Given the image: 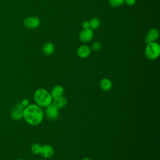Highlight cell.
Wrapping results in <instances>:
<instances>
[{
	"label": "cell",
	"mask_w": 160,
	"mask_h": 160,
	"mask_svg": "<svg viewBox=\"0 0 160 160\" xmlns=\"http://www.w3.org/2000/svg\"><path fill=\"white\" fill-rule=\"evenodd\" d=\"M23 117L26 121L32 125L39 124L44 118V112L40 106L37 104H31L23 110Z\"/></svg>",
	"instance_id": "6da1fadb"
},
{
	"label": "cell",
	"mask_w": 160,
	"mask_h": 160,
	"mask_svg": "<svg viewBox=\"0 0 160 160\" xmlns=\"http://www.w3.org/2000/svg\"><path fill=\"white\" fill-rule=\"evenodd\" d=\"M34 99L36 104L40 107H47L52 101L51 93L43 88H39L35 91Z\"/></svg>",
	"instance_id": "7a4b0ae2"
},
{
	"label": "cell",
	"mask_w": 160,
	"mask_h": 160,
	"mask_svg": "<svg viewBox=\"0 0 160 160\" xmlns=\"http://www.w3.org/2000/svg\"><path fill=\"white\" fill-rule=\"evenodd\" d=\"M145 50L146 57L152 60L156 59L160 54L159 45L154 42H149Z\"/></svg>",
	"instance_id": "3957f363"
},
{
	"label": "cell",
	"mask_w": 160,
	"mask_h": 160,
	"mask_svg": "<svg viewBox=\"0 0 160 160\" xmlns=\"http://www.w3.org/2000/svg\"><path fill=\"white\" fill-rule=\"evenodd\" d=\"M59 109L55 107L52 104L48 106L46 109L45 114L46 117L50 120H56L59 118Z\"/></svg>",
	"instance_id": "277c9868"
},
{
	"label": "cell",
	"mask_w": 160,
	"mask_h": 160,
	"mask_svg": "<svg viewBox=\"0 0 160 160\" xmlns=\"http://www.w3.org/2000/svg\"><path fill=\"white\" fill-rule=\"evenodd\" d=\"M24 109V107L21 104V103H18V104H16V106L11 112L12 118L15 120L21 119L23 117Z\"/></svg>",
	"instance_id": "5b68a950"
},
{
	"label": "cell",
	"mask_w": 160,
	"mask_h": 160,
	"mask_svg": "<svg viewBox=\"0 0 160 160\" xmlns=\"http://www.w3.org/2000/svg\"><path fill=\"white\" fill-rule=\"evenodd\" d=\"M39 154L44 158H49L54 154V149L49 144L41 146Z\"/></svg>",
	"instance_id": "8992f818"
},
{
	"label": "cell",
	"mask_w": 160,
	"mask_h": 160,
	"mask_svg": "<svg viewBox=\"0 0 160 160\" xmlns=\"http://www.w3.org/2000/svg\"><path fill=\"white\" fill-rule=\"evenodd\" d=\"M40 24L39 19L36 17H29L24 20V24L26 28L33 29L39 26Z\"/></svg>",
	"instance_id": "52a82bcc"
},
{
	"label": "cell",
	"mask_w": 160,
	"mask_h": 160,
	"mask_svg": "<svg viewBox=\"0 0 160 160\" xmlns=\"http://www.w3.org/2000/svg\"><path fill=\"white\" fill-rule=\"evenodd\" d=\"M93 37V32L90 29H84L80 34H79V39L82 42H88Z\"/></svg>",
	"instance_id": "ba28073f"
},
{
	"label": "cell",
	"mask_w": 160,
	"mask_h": 160,
	"mask_svg": "<svg viewBox=\"0 0 160 160\" xmlns=\"http://www.w3.org/2000/svg\"><path fill=\"white\" fill-rule=\"evenodd\" d=\"M52 104L58 109H61L66 105L67 100L64 97L62 96L52 99Z\"/></svg>",
	"instance_id": "9c48e42d"
},
{
	"label": "cell",
	"mask_w": 160,
	"mask_h": 160,
	"mask_svg": "<svg viewBox=\"0 0 160 160\" xmlns=\"http://www.w3.org/2000/svg\"><path fill=\"white\" fill-rule=\"evenodd\" d=\"M159 37V32L156 29H151L145 39V41L147 43L154 42L156 39H157Z\"/></svg>",
	"instance_id": "30bf717a"
},
{
	"label": "cell",
	"mask_w": 160,
	"mask_h": 160,
	"mask_svg": "<svg viewBox=\"0 0 160 160\" xmlns=\"http://www.w3.org/2000/svg\"><path fill=\"white\" fill-rule=\"evenodd\" d=\"M64 93V88L61 85H56L53 87V88L51 90V95L52 98V99L58 98L60 96H62Z\"/></svg>",
	"instance_id": "8fae6325"
},
{
	"label": "cell",
	"mask_w": 160,
	"mask_h": 160,
	"mask_svg": "<svg viewBox=\"0 0 160 160\" xmlns=\"http://www.w3.org/2000/svg\"><path fill=\"white\" fill-rule=\"evenodd\" d=\"M99 85H100L101 89L104 91H109L110 89H111L112 87V81L108 78L102 79L100 81Z\"/></svg>",
	"instance_id": "7c38bea8"
},
{
	"label": "cell",
	"mask_w": 160,
	"mask_h": 160,
	"mask_svg": "<svg viewBox=\"0 0 160 160\" xmlns=\"http://www.w3.org/2000/svg\"><path fill=\"white\" fill-rule=\"evenodd\" d=\"M78 54L80 58H84L88 57L91 52L90 48L87 46H81L78 49Z\"/></svg>",
	"instance_id": "4fadbf2b"
},
{
	"label": "cell",
	"mask_w": 160,
	"mask_h": 160,
	"mask_svg": "<svg viewBox=\"0 0 160 160\" xmlns=\"http://www.w3.org/2000/svg\"><path fill=\"white\" fill-rule=\"evenodd\" d=\"M54 47L53 44L50 42L46 43L42 48V51L44 54L48 56L52 54V52H54Z\"/></svg>",
	"instance_id": "5bb4252c"
},
{
	"label": "cell",
	"mask_w": 160,
	"mask_h": 160,
	"mask_svg": "<svg viewBox=\"0 0 160 160\" xmlns=\"http://www.w3.org/2000/svg\"><path fill=\"white\" fill-rule=\"evenodd\" d=\"M99 25H100V21L97 18H92L89 22V27L93 29H97L99 26Z\"/></svg>",
	"instance_id": "9a60e30c"
},
{
	"label": "cell",
	"mask_w": 160,
	"mask_h": 160,
	"mask_svg": "<svg viewBox=\"0 0 160 160\" xmlns=\"http://www.w3.org/2000/svg\"><path fill=\"white\" fill-rule=\"evenodd\" d=\"M41 148V145L35 143V144H33L31 146V151L32 152V153L35 154H39Z\"/></svg>",
	"instance_id": "2e32d148"
},
{
	"label": "cell",
	"mask_w": 160,
	"mask_h": 160,
	"mask_svg": "<svg viewBox=\"0 0 160 160\" xmlns=\"http://www.w3.org/2000/svg\"><path fill=\"white\" fill-rule=\"evenodd\" d=\"M109 2L112 6L118 7L121 6L125 2V0H109Z\"/></svg>",
	"instance_id": "e0dca14e"
},
{
	"label": "cell",
	"mask_w": 160,
	"mask_h": 160,
	"mask_svg": "<svg viewBox=\"0 0 160 160\" xmlns=\"http://www.w3.org/2000/svg\"><path fill=\"white\" fill-rule=\"evenodd\" d=\"M101 48V44L99 42H94L92 45V49L94 51H99Z\"/></svg>",
	"instance_id": "ac0fdd59"
},
{
	"label": "cell",
	"mask_w": 160,
	"mask_h": 160,
	"mask_svg": "<svg viewBox=\"0 0 160 160\" xmlns=\"http://www.w3.org/2000/svg\"><path fill=\"white\" fill-rule=\"evenodd\" d=\"M29 100L28 99H24L22 102H21V104L24 106V107H27L29 105Z\"/></svg>",
	"instance_id": "d6986e66"
},
{
	"label": "cell",
	"mask_w": 160,
	"mask_h": 160,
	"mask_svg": "<svg viewBox=\"0 0 160 160\" xmlns=\"http://www.w3.org/2000/svg\"><path fill=\"white\" fill-rule=\"evenodd\" d=\"M82 27L84 28V29H89V22L84 21L82 23Z\"/></svg>",
	"instance_id": "ffe728a7"
},
{
	"label": "cell",
	"mask_w": 160,
	"mask_h": 160,
	"mask_svg": "<svg viewBox=\"0 0 160 160\" xmlns=\"http://www.w3.org/2000/svg\"><path fill=\"white\" fill-rule=\"evenodd\" d=\"M125 1L128 5H131V6L134 4L136 2V0H125Z\"/></svg>",
	"instance_id": "44dd1931"
},
{
	"label": "cell",
	"mask_w": 160,
	"mask_h": 160,
	"mask_svg": "<svg viewBox=\"0 0 160 160\" xmlns=\"http://www.w3.org/2000/svg\"><path fill=\"white\" fill-rule=\"evenodd\" d=\"M81 160H91V159H89V158H84L82 159Z\"/></svg>",
	"instance_id": "7402d4cb"
},
{
	"label": "cell",
	"mask_w": 160,
	"mask_h": 160,
	"mask_svg": "<svg viewBox=\"0 0 160 160\" xmlns=\"http://www.w3.org/2000/svg\"><path fill=\"white\" fill-rule=\"evenodd\" d=\"M18 160H24V159H18Z\"/></svg>",
	"instance_id": "603a6c76"
}]
</instances>
